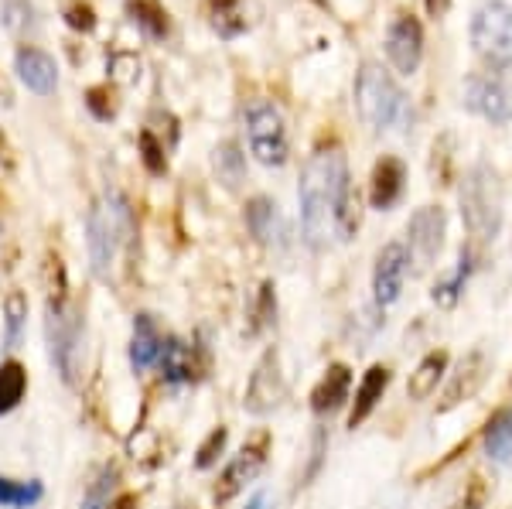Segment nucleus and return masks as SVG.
Masks as SVG:
<instances>
[{
	"label": "nucleus",
	"mask_w": 512,
	"mask_h": 509,
	"mask_svg": "<svg viewBox=\"0 0 512 509\" xmlns=\"http://www.w3.org/2000/svg\"><path fill=\"white\" fill-rule=\"evenodd\" d=\"M301 226L311 246H328L332 240H352L359 229V195L349 182V161L342 147H321L301 171Z\"/></svg>",
	"instance_id": "1"
},
{
	"label": "nucleus",
	"mask_w": 512,
	"mask_h": 509,
	"mask_svg": "<svg viewBox=\"0 0 512 509\" xmlns=\"http://www.w3.org/2000/svg\"><path fill=\"white\" fill-rule=\"evenodd\" d=\"M461 219H465L468 233L478 243H489L502 229V212H506V195H502V182L489 164H475L465 175L458 192Z\"/></svg>",
	"instance_id": "2"
},
{
	"label": "nucleus",
	"mask_w": 512,
	"mask_h": 509,
	"mask_svg": "<svg viewBox=\"0 0 512 509\" xmlns=\"http://www.w3.org/2000/svg\"><path fill=\"white\" fill-rule=\"evenodd\" d=\"M86 233H89V264H93V274L110 277L120 246L134 233V216H130L127 199L120 192L103 195L96 202V209L89 212Z\"/></svg>",
	"instance_id": "3"
},
{
	"label": "nucleus",
	"mask_w": 512,
	"mask_h": 509,
	"mask_svg": "<svg viewBox=\"0 0 512 509\" xmlns=\"http://www.w3.org/2000/svg\"><path fill=\"white\" fill-rule=\"evenodd\" d=\"M45 335H48V356L59 369L65 383H76L79 373V342H82V318L79 308L65 301V294H55L45 311Z\"/></svg>",
	"instance_id": "4"
},
{
	"label": "nucleus",
	"mask_w": 512,
	"mask_h": 509,
	"mask_svg": "<svg viewBox=\"0 0 512 509\" xmlns=\"http://www.w3.org/2000/svg\"><path fill=\"white\" fill-rule=\"evenodd\" d=\"M355 106H359V117L369 123L373 130L393 127L396 117L403 110V93L396 89L390 72L376 62H366L355 76Z\"/></svg>",
	"instance_id": "5"
},
{
	"label": "nucleus",
	"mask_w": 512,
	"mask_h": 509,
	"mask_svg": "<svg viewBox=\"0 0 512 509\" xmlns=\"http://www.w3.org/2000/svg\"><path fill=\"white\" fill-rule=\"evenodd\" d=\"M472 45L475 55L489 69H506L512 62V7L502 0H489L472 18Z\"/></svg>",
	"instance_id": "6"
},
{
	"label": "nucleus",
	"mask_w": 512,
	"mask_h": 509,
	"mask_svg": "<svg viewBox=\"0 0 512 509\" xmlns=\"http://www.w3.org/2000/svg\"><path fill=\"white\" fill-rule=\"evenodd\" d=\"M246 134H250V151L260 164L277 168V164L287 161V130L274 103L253 100L246 106Z\"/></svg>",
	"instance_id": "7"
},
{
	"label": "nucleus",
	"mask_w": 512,
	"mask_h": 509,
	"mask_svg": "<svg viewBox=\"0 0 512 509\" xmlns=\"http://www.w3.org/2000/svg\"><path fill=\"white\" fill-rule=\"evenodd\" d=\"M444 209L441 205H424L410 216V226H407V236H410V257H414L417 270H427L437 260L444 246Z\"/></svg>",
	"instance_id": "8"
},
{
	"label": "nucleus",
	"mask_w": 512,
	"mask_h": 509,
	"mask_svg": "<svg viewBox=\"0 0 512 509\" xmlns=\"http://www.w3.org/2000/svg\"><path fill=\"white\" fill-rule=\"evenodd\" d=\"M284 400V376H280V359L274 349L263 352V359L256 363L253 376H250V387H246V410L250 414H274Z\"/></svg>",
	"instance_id": "9"
},
{
	"label": "nucleus",
	"mask_w": 512,
	"mask_h": 509,
	"mask_svg": "<svg viewBox=\"0 0 512 509\" xmlns=\"http://www.w3.org/2000/svg\"><path fill=\"white\" fill-rule=\"evenodd\" d=\"M386 55L400 76H414L424 55V28L414 14H400L386 31Z\"/></svg>",
	"instance_id": "10"
},
{
	"label": "nucleus",
	"mask_w": 512,
	"mask_h": 509,
	"mask_svg": "<svg viewBox=\"0 0 512 509\" xmlns=\"http://www.w3.org/2000/svg\"><path fill=\"white\" fill-rule=\"evenodd\" d=\"M465 106L478 117L492 123H509L512 120V93L506 82L492 76H468L465 82Z\"/></svg>",
	"instance_id": "11"
},
{
	"label": "nucleus",
	"mask_w": 512,
	"mask_h": 509,
	"mask_svg": "<svg viewBox=\"0 0 512 509\" xmlns=\"http://www.w3.org/2000/svg\"><path fill=\"white\" fill-rule=\"evenodd\" d=\"M407 267H410V253L403 243H386L376 257V270H373V294L376 305H393L403 291V281H407Z\"/></svg>",
	"instance_id": "12"
},
{
	"label": "nucleus",
	"mask_w": 512,
	"mask_h": 509,
	"mask_svg": "<svg viewBox=\"0 0 512 509\" xmlns=\"http://www.w3.org/2000/svg\"><path fill=\"white\" fill-rule=\"evenodd\" d=\"M263 465H267V434H260L253 445H246L233 462L226 465V472L219 475V486H216L219 503H226L236 492H243V486H250L256 475L263 472Z\"/></svg>",
	"instance_id": "13"
},
{
	"label": "nucleus",
	"mask_w": 512,
	"mask_h": 509,
	"mask_svg": "<svg viewBox=\"0 0 512 509\" xmlns=\"http://www.w3.org/2000/svg\"><path fill=\"white\" fill-rule=\"evenodd\" d=\"M485 380H489V356H485L482 349L468 352V356L458 363V369L451 373L448 387H444L441 410H451V407H458L461 400L475 397V393L482 390V383H485Z\"/></svg>",
	"instance_id": "14"
},
{
	"label": "nucleus",
	"mask_w": 512,
	"mask_h": 509,
	"mask_svg": "<svg viewBox=\"0 0 512 509\" xmlns=\"http://www.w3.org/2000/svg\"><path fill=\"white\" fill-rule=\"evenodd\" d=\"M403 182H407V168H403L400 158H379L373 168V182H369V202L373 209H393L403 195Z\"/></svg>",
	"instance_id": "15"
},
{
	"label": "nucleus",
	"mask_w": 512,
	"mask_h": 509,
	"mask_svg": "<svg viewBox=\"0 0 512 509\" xmlns=\"http://www.w3.org/2000/svg\"><path fill=\"white\" fill-rule=\"evenodd\" d=\"M349 387H352V373L345 363H335L325 369V376H321V383L315 390H311V410H315L318 417L325 414H335L338 407L349 400Z\"/></svg>",
	"instance_id": "16"
},
{
	"label": "nucleus",
	"mask_w": 512,
	"mask_h": 509,
	"mask_svg": "<svg viewBox=\"0 0 512 509\" xmlns=\"http://www.w3.org/2000/svg\"><path fill=\"white\" fill-rule=\"evenodd\" d=\"M246 226L263 246H280L284 243V219H280L277 205L267 195H256L246 205Z\"/></svg>",
	"instance_id": "17"
},
{
	"label": "nucleus",
	"mask_w": 512,
	"mask_h": 509,
	"mask_svg": "<svg viewBox=\"0 0 512 509\" xmlns=\"http://www.w3.org/2000/svg\"><path fill=\"white\" fill-rule=\"evenodd\" d=\"M386 387H390V369L386 366H373L366 376H362L359 390H355V400H352V414H349V428L355 431L369 414L376 410V404L383 400Z\"/></svg>",
	"instance_id": "18"
},
{
	"label": "nucleus",
	"mask_w": 512,
	"mask_h": 509,
	"mask_svg": "<svg viewBox=\"0 0 512 509\" xmlns=\"http://www.w3.org/2000/svg\"><path fill=\"white\" fill-rule=\"evenodd\" d=\"M18 76L31 93H52L55 82H59V72H55V62L48 59L38 48H21L18 52Z\"/></svg>",
	"instance_id": "19"
},
{
	"label": "nucleus",
	"mask_w": 512,
	"mask_h": 509,
	"mask_svg": "<svg viewBox=\"0 0 512 509\" xmlns=\"http://www.w3.org/2000/svg\"><path fill=\"white\" fill-rule=\"evenodd\" d=\"M444 373H448V352L444 349H434L427 352L424 359H420V366L410 373V383H407V397L410 400H427L437 393V383L444 380Z\"/></svg>",
	"instance_id": "20"
},
{
	"label": "nucleus",
	"mask_w": 512,
	"mask_h": 509,
	"mask_svg": "<svg viewBox=\"0 0 512 509\" xmlns=\"http://www.w3.org/2000/svg\"><path fill=\"white\" fill-rule=\"evenodd\" d=\"M161 349H164V339L154 325L151 315H137L134 322V339H130V366L134 369H147L161 359Z\"/></svg>",
	"instance_id": "21"
},
{
	"label": "nucleus",
	"mask_w": 512,
	"mask_h": 509,
	"mask_svg": "<svg viewBox=\"0 0 512 509\" xmlns=\"http://www.w3.org/2000/svg\"><path fill=\"white\" fill-rule=\"evenodd\" d=\"M158 363H161V373L168 383H192L195 380V356L185 342H178V339L164 342Z\"/></svg>",
	"instance_id": "22"
},
{
	"label": "nucleus",
	"mask_w": 512,
	"mask_h": 509,
	"mask_svg": "<svg viewBox=\"0 0 512 509\" xmlns=\"http://www.w3.org/2000/svg\"><path fill=\"white\" fill-rule=\"evenodd\" d=\"M24 390H28V373L18 359L0 363V414H11L24 400Z\"/></svg>",
	"instance_id": "23"
},
{
	"label": "nucleus",
	"mask_w": 512,
	"mask_h": 509,
	"mask_svg": "<svg viewBox=\"0 0 512 509\" xmlns=\"http://www.w3.org/2000/svg\"><path fill=\"white\" fill-rule=\"evenodd\" d=\"M127 11L147 35L154 38H164L171 31V21H168V11L158 4V0H127Z\"/></svg>",
	"instance_id": "24"
},
{
	"label": "nucleus",
	"mask_w": 512,
	"mask_h": 509,
	"mask_svg": "<svg viewBox=\"0 0 512 509\" xmlns=\"http://www.w3.org/2000/svg\"><path fill=\"white\" fill-rule=\"evenodd\" d=\"M41 496H45L41 482H18V479H7V475H0V506L28 509V506L41 503Z\"/></svg>",
	"instance_id": "25"
},
{
	"label": "nucleus",
	"mask_w": 512,
	"mask_h": 509,
	"mask_svg": "<svg viewBox=\"0 0 512 509\" xmlns=\"http://www.w3.org/2000/svg\"><path fill=\"white\" fill-rule=\"evenodd\" d=\"M468 274H472V257L461 250V260H458V267H454V274L444 284L434 287V305H441V308H454V305H458L461 291H465V284H468Z\"/></svg>",
	"instance_id": "26"
},
{
	"label": "nucleus",
	"mask_w": 512,
	"mask_h": 509,
	"mask_svg": "<svg viewBox=\"0 0 512 509\" xmlns=\"http://www.w3.org/2000/svg\"><path fill=\"white\" fill-rule=\"evenodd\" d=\"M485 451H489L495 462H509L512 458V410L502 414L489 428V434H485Z\"/></svg>",
	"instance_id": "27"
},
{
	"label": "nucleus",
	"mask_w": 512,
	"mask_h": 509,
	"mask_svg": "<svg viewBox=\"0 0 512 509\" xmlns=\"http://www.w3.org/2000/svg\"><path fill=\"white\" fill-rule=\"evenodd\" d=\"M117 482H120V469L117 465H106V469L96 475L93 486H89L86 499H82V509H106L110 506V496H113V489H117Z\"/></svg>",
	"instance_id": "28"
},
{
	"label": "nucleus",
	"mask_w": 512,
	"mask_h": 509,
	"mask_svg": "<svg viewBox=\"0 0 512 509\" xmlns=\"http://www.w3.org/2000/svg\"><path fill=\"white\" fill-rule=\"evenodd\" d=\"M216 171H219V178H222V182H226L229 188H236L239 182H243L246 161H243V154H239V147H236V144H222V147H216Z\"/></svg>",
	"instance_id": "29"
},
{
	"label": "nucleus",
	"mask_w": 512,
	"mask_h": 509,
	"mask_svg": "<svg viewBox=\"0 0 512 509\" xmlns=\"http://www.w3.org/2000/svg\"><path fill=\"white\" fill-rule=\"evenodd\" d=\"M4 318H7V349H18L21 342V328L28 318V298L21 291H11L4 301Z\"/></svg>",
	"instance_id": "30"
},
{
	"label": "nucleus",
	"mask_w": 512,
	"mask_h": 509,
	"mask_svg": "<svg viewBox=\"0 0 512 509\" xmlns=\"http://www.w3.org/2000/svg\"><path fill=\"white\" fill-rule=\"evenodd\" d=\"M212 21H216L219 35L226 38H233L246 28V18L239 14V0H212Z\"/></svg>",
	"instance_id": "31"
},
{
	"label": "nucleus",
	"mask_w": 512,
	"mask_h": 509,
	"mask_svg": "<svg viewBox=\"0 0 512 509\" xmlns=\"http://www.w3.org/2000/svg\"><path fill=\"white\" fill-rule=\"evenodd\" d=\"M86 103H89V110H93L96 120H113V117H117V110H120L117 89H113V86H93L86 93Z\"/></svg>",
	"instance_id": "32"
},
{
	"label": "nucleus",
	"mask_w": 512,
	"mask_h": 509,
	"mask_svg": "<svg viewBox=\"0 0 512 509\" xmlns=\"http://www.w3.org/2000/svg\"><path fill=\"white\" fill-rule=\"evenodd\" d=\"M4 24H7V31H14V35H24V31L35 24V11H31L28 0H7V4H4Z\"/></svg>",
	"instance_id": "33"
},
{
	"label": "nucleus",
	"mask_w": 512,
	"mask_h": 509,
	"mask_svg": "<svg viewBox=\"0 0 512 509\" xmlns=\"http://www.w3.org/2000/svg\"><path fill=\"white\" fill-rule=\"evenodd\" d=\"M140 154H144V164L151 175H164L168 171V158H164V147L158 144V137L151 130H140Z\"/></svg>",
	"instance_id": "34"
},
{
	"label": "nucleus",
	"mask_w": 512,
	"mask_h": 509,
	"mask_svg": "<svg viewBox=\"0 0 512 509\" xmlns=\"http://www.w3.org/2000/svg\"><path fill=\"white\" fill-rule=\"evenodd\" d=\"M485 503H489V482L482 475H472L465 492H461V499L451 509H485Z\"/></svg>",
	"instance_id": "35"
},
{
	"label": "nucleus",
	"mask_w": 512,
	"mask_h": 509,
	"mask_svg": "<svg viewBox=\"0 0 512 509\" xmlns=\"http://www.w3.org/2000/svg\"><path fill=\"white\" fill-rule=\"evenodd\" d=\"M226 428H216L209 434V438L202 441V448H198V458H195V465L198 469H212V465L219 462V455H222V448H226Z\"/></svg>",
	"instance_id": "36"
},
{
	"label": "nucleus",
	"mask_w": 512,
	"mask_h": 509,
	"mask_svg": "<svg viewBox=\"0 0 512 509\" xmlns=\"http://www.w3.org/2000/svg\"><path fill=\"white\" fill-rule=\"evenodd\" d=\"M65 21H69V28H76V31H93L96 28L93 7L82 4V0H72V4L65 7Z\"/></svg>",
	"instance_id": "37"
},
{
	"label": "nucleus",
	"mask_w": 512,
	"mask_h": 509,
	"mask_svg": "<svg viewBox=\"0 0 512 509\" xmlns=\"http://www.w3.org/2000/svg\"><path fill=\"white\" fill-rule=\"evenodd\" d=\"M277 315V298H274V284L260 287V301H256V328H267Z\"/></svg>",
	"instance_id": "38"
},
{
	"label": "nucleus",
	"mask_w": 512,
	"mask_h": 509,
	"mask_svg": "<svg viewBox=\"0 0 512 509\" xmlns=\"http://www.w3.org/2000/svg\"><path fill=\"white\" fill-rule=\"evenodd\" d=\"M448 7H451V0H427V14H431V18H444Z\"/></svg>",
	"instance_id": "39"
},
{
	"label": "nucleus",
	"mask_w": 512,
	"mask_h": 509,
	"mask_svg": "<svg viewBox=\"0 0 512 509\" xmlns=\"http://www.w3.org/2000/svg\"><path fill=\"white\" fill-rule=\"evenodd\" d=\"M106 509H137V496H120L117 503H110Z\"/></svg>",
	"instance_id": "40"
},
{
	"label": "nucleus",
	"mask_w": 512,
	"mask_h": 509,
	"mask_svg": "<svg viewBox=\"0 0 512 509\" xmlns=\"http://www.w3.org/2000/svg\"><path fill=\"white\" fill-rule=\"evenodd\" d=\"M246 509H263V496H253V503L246 506Z\"/></svg>",
	"instance_id": "41"
}]
</instances>
